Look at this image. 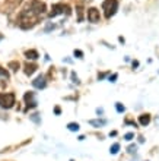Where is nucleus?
I'll return each mask as SVG.
<instances>
[{
  "instance_id": "nucleus-1",
  "label": "nucleus",
  "mask_w": 159,
  "mask_h": 161,
  "mask_svg": "<svg viewBox=\"0 0 159 161\" xmlns=\"http://www.w3.org/2000/svg\"><path fill=\"white\" fill-rule=\"evenodd\" d=\"M38 21H40V16L34 13L31 10V8H28L19 16V27L22 29H31V28H34L38 23Z\"/></svg>"
},
{
  "instance_id": "nucleus-2",
  "label": "nucleus",
  "mask_w": 159,
  "mask_h": 161,
  "mask_svg": "<svg viewBox=\"0 0 159 161\" xmlns=\"http://www.w3.org/2000/svg\"><path fill=\"white\" fill-rule=\"evenodd\" d=\"M102 9L105 10V18L109 19L111 16L115 15L118 9V0H105L102 3Z\"/></svg>"
},
{
  "instance_id": "nucleus-3",
  "label": "nucleus",
  "mask_w": 159,
  "mask_h": 161,
  "mask_svg": "<svg viewBox=\"0 0 159 161\" xmlns=\"http://www.w3.org/2000/svg\"><path fill=\"white\" fill-rule=\"evenodd\" d=\"M15 106V95L12 92L0 94V107L2 108H12Z\"/></svg>"
},
{
  "instance_id": "nucleus-4",
  "label": "nucleus",
  "mask_w": 159,
  "mask_h": 161,
  "mask_svg": "<svg viewBox=\"0 0 159 161\" xmlns=\"http://www.w3.org/2000/svg\"><path fill=\"white\" fill-rule=\"evenodd\" d=\"M31 10L34 12L35 15H38V16H41L42 13H46V10H47V6L44 2H41V0H32V3H31Z\"/></svg>"
},
{
  "instance_id": "nucleus-5",
  "label": "nucleus",
  "mask_w": 159,
  "mask_h": 161,
  "mask_svg": "<svg viewBox=\"0 0 159 161\" xmlns=\"http://www.w3.org/2000/svg\"><path fill=\"white\" fill-rule=\"evenodd\" d=\"M86 15H88V21H89V22H92V23L99 22L101 15H99V10L96 9V8H91V9H88Z\"/></svg>"
},
{
  "instance_id": "nucleus-6",
  "label": "nucleus",
  "mask_w": 159,
  "mask_h": 161,
  "mask_svg": "<svg viewBox=\"0 0 159 161\" xmlns=\"http://www.w3.org/2000/svg\"><path fill=\"white\" fill-rule=\"evenodd\" d=\"M64 9H66V5H63V3H55V5L51 6V10H50V13H48V16H50V18H55L57 15L63 13Z\"/></svg>"
},
{
  "instance_id": "nucleus-7",
  "label": "nucleus",
  "mask_w": 159,
  "mask_h": 161,
  "mask_svg": "<svg viewBox=\"0 0 159 161\" xmlns=\"http://www.w3.org/2000/svg\"><path fill=\"white\" fill-rule=\"evenodd\" d=\"M32 86H34V88H36V90H42V88H46V86H47L46 76H44V75L36 76L35 79L32 80Z\"/></svg>"
},
{
  "instance_id": "nucleus-8",
  "label": "nucleus",
  "mask_w": 159,
  "mask_h": 161,
  "mask_svg": "<svg viewBox=\"0 0 159 161\" xmlns=\"http://www.w3.org/2000/svg\"><path fill=\"white\" fill-rule=\"evenodd\" d=\"M25 101H26V108H35L36 107V100H35V94L34 92H26L25 94Z\"/></svg>"
},
{
  "instance_id": "nucleus-9",
  "label": "nucleus",
  "mask_w": 159,
  "mask_h": 161,
  "mask_svg": "<svg viewBox=\"0 0 159 161\" xmlns=\"http://www.w3.org/2000/svg\"><path fill=\"white\" fill-rule=\"evenodd\" d=\"M36 69H38V66H36L35 63H26V65H25V75L31 76Z\"/></svg>"
},
{
  "instance_id": "nucleus-10",
  "label": "nucleus",
  "mask_w": 159,
  "mask_h": 161,
  "mask_svg": "<svg viewBox=\"0 0 159 161\" xmlns=\"http://www.w3.org/2000/svg\"><path fill=\"white\" fill-rule=\"evenodd\" d=\"M25 57H26L28 60H36V59L40 57V54H38L36 50H26V51H25Z\"/></svg>"
},
{
  "instance_id": "nucleus-11",
  "label": "nucleus",
  "mask_w": 159,
  "mask_h": 161,
  "mask_svg": "<svg viewBox=\"0 0 159 161\" xmlns=\"http://www.w3.org/2000/svg\"><path fill=\"white\" fill-rule=\"evenodd\" d=\"M108 122L105 119H96V120H89V125L94 126V127H101V126H105Z\"/></svg>"
},
{
  "instance_id": "nucleus-12",
  "label": "nucleus",
  "mask_w": 159,
  "mask_h": 161,
  "mask_svg": "<svg viewBox=\"0 0 159 161\" xmlns=\"http://www.w3.org/2000/svg\"><path fill=\"white\" fill-rule=\"evenodd\" d=\"M139 123H140L142 126H147L150 123V116L149 114H142V116L139 117Z\"/></svg>"
},
{
  "instance_id": "nucleus-13",
  "label": "nucleus",
  "mask_w": 159,
  "mask_h": 161,
  "mask_svg": "<svg viewBox=\"0 0 159 161\" xmlns=\"http://www.w3.org/2000/svg\"><path fill=\"white\" fill-rule=\"evenodd\" d=\"M76 12H77V21L80 22V21H83V9L80 5L76 6Z\"/></svg>"
},
{
  "instance_id": "nucleus-14",
  "label": "nucleus",
  "mask_w": 159,
  "mask_h": 161,
  "mask_svg": "<svg viewBox=\"0 0 159 161\" xmlns=\"http://www.w3.org/2000/svg\"><path fill=\"white\" fill-rule=\"evenodd\" d=\"M19 62H16V60H13V62H10L9 63V69H12L13 72H18V69H19Z\"/></svg>"
},
{
  "instance_id": "nucleus-15",
  "label": "nucleus",
  "mask_w": 159,
  "mask_h": 161,
  "mask_svg": "<svg viewBox=\"0 0 159 161\" xmlns=\"http://www.w3.org/2000/svg\"><path fill=\"white\" fill-rule=\"evenodd\" d=\"M67 127H69V130H72V132H77V130H79V125H77V123H69Z\"/></svg>"
},
{
  "instance_id": "nucleus-16",
  "label": "nucleus",
  "mask_w": 159,
  "mask_h": 161,
  "mask_svg": "<svg viewBox=\"0 0 159 161\" xmlns=\"http://www.w3.org/2000/svg\"><path fill=\"white\" fill-rule=\"evenodd\" d=\"M118 149H120V143H114L113 147L109 148V152H111V154H117Z\"/></svg>"
},
{
  "instance_id": "nucleus-17",
  "label": "nucleus",
  "mask_w": 159,
  "mask_h": 161,
  "mask_svg": "<svg viewBox=\"0 0 159 161\" xmlns=\"http://www.w3.org/2000/svg\"><path fill=\"white\" fill-rule=\"evenodd\" d=\"M0 76L7 79V78H9V72L6 70V69H3V67H0Z\"/></svg>"
},
{
  "instance_id": "nucleus-18",
  "label": "nucleus",
  "mask_w": 159,
  "mask_h": 161,
  "mask_svg": "<svg viewBox=\"0 0 159 161\" xmlns=\"http://www.w3.org/2000/svg\"><path fill=\"white\" fill-rule=\"evenodd\" d=\"M115 108H117V112L118 113H123L124 110H126V107H124L121 103H115Z\"/></svg>"
},
{
  "instance_id": "nucleus-19",
  "label": "nucleus",
  "mask_w": 159,
  "mask_h": 161,
  "mask_svg": "<svg viewBox=\"0 0 159 161\" xmlns=\"http://www.w3.org/2000/svg\"><path fill=\"white\" fill-rule=\"evenodd\" d=\"M38 116H40V114H36L35 113V114H32V116H29V117H31V120H34L35 123H41V120H40V117Z\"/></svg>"
},
{
  "instance_id": "nucleus-20",
  "label": "nucleus",
  "mask_w": 159,
  "mask_h": 161,
  "mask_svg": "<svg viewBox=\"0 0 159 161\" xmlns=\"http://www.w3.org/2000/svg\"><path fill=\"white\" fill-rule=\"evenodd\" d=\"M75 57L82 59L83 57V51H82V50H75Z\"/></svg>"
},
{
  "instance_id": "nucleus-21",
  "label": "nucleus",
  "mask_w": 159,
  "mask_h": 161,
  "mask_svg": "<svg viewBox=\"0 0 159 161\" xmlns=\"http://www.w3.org/2000/svg\"><path fill=\"white\" fill-rule=\"evenodd\" d=\"M124 123H126V125H133L134 127L137 126V123H136L134 120H132V119H126V122H124Z\"/></svg>"
},
{
  "instance_id": "nucleus-22",
  "label": "nucleus",
  "mask_w": 159,
  "mask_h": 161,
  "mask_svg": "<svg viewBox=\"0 0 159 161\" xmlns=\"http://www.w3.org/2000/svg\"><path fill=\"white\" fill-rule=\"evenodd\" d=\"M133 138H134V133H126L124 135V139H126V141H132Z\"/></svg>"
},
{
  "instance_id": "nucleus-23",
  "label": "nucleus",
  "mask_w": 159,
  "mask_h": 161,
  "mask_svg": "<svg viewBox=\"0 0 159 161\" xmlns=\"http://www.w3.org/2000/svg\"><path fill=\"white\" fill-rule=\"evenodd\" d=\"M117 78H118L117 73H113V75L109 76V82H115V80H117Z\"/></svg>"
},
{
  "instance_id": "nucleus-24",
  "label": "nucleus",
  "mask_w": 159,
  "mask_h": 161,
  "mask_svg": "<svg viewBox=\"0 0 159 161\" xmlns=\"http://www.w3.org/2000/svg\"><path fill=\"white\" fill-rule=\"evenodd\" d=\"M72 80L75 82V84H79V79H77V76H76L75 72H72Z\"/></svg>"
},
{
  "instance_id": "nucleus-25",
  "label": "nucleus",
  "mask_w": 159,
  "mask_h": 161,
  "mask_svg": "<svg viewBox=\"0 0 159 161\" xmlns=\"http://www.w3.org/2000/svg\"><path fill=\"white\" fill-rule=\"evenodd\" d=\"M127 149H128V152H136V149H137V145H130V147H128Z\"/></svg>"
},
{
  "instance_id": "nucleus-26",
  "label": "nucleus",
  "mask_w": 159,
  "mask_h": 161,
  "mask_svg": "<svg viewBox=\"0 0 159 161\" xmlns=\"http://www.w3.org/2000/svg\"><path fill=\"white\" fill-rule=\"evenodd\" d=\"M54 28H55V25H47V27H46V32L51 31V29H54Z\"/></svg>"
},
{
  "instance_id": "nucleus-27",
  "label": "nucleus",
  "mask_w": 159,
  "mask_h": 161,
  "mask_svg": "<svg viewBox=\"0 0 159 161\" xmlns=\"http://www.w3.org/2000/svg\"><path fill=\"white\" fill-rule=\"evenodd\" d=\"M107 75H108V73H98V79H104Z\"/></svg>"
},
{
  "instance_id": "nucleus-28",
  "label": "nucleus",
  "mask_w": 159,
  "mask_h": 161,
  "mask_svg": "<svg viewBox=\"0 0 159 161\" xmlns=\"http://www.w3.org/2000/svg\"><path fill=\"white\" fill-rule=\"evenodd\" d=\"M54 113H55V114H57V116H59L60 113H61V110H60V107H55V108H54Z\"/></svg>"
},
{
  "instance_id": "nucleus-29",
  "label": "nucleus",
  "mask_w": 159,
  "mask_h": 161,
  "mask_svg": "<svg viewBox=\"0 0 159 161\" xmlns=\"http://www.w3.org/2000/svg\"><path fill=\"white\" fill-rule=\"evenodd\" d=\"M139 66V62H137V60H134V62H133V69H134V67H137Z\"/></svg>"
},
{
  "instance_id": "nucleus-30",
  "label": "nucleus",
  "mask_w": 159,
  "mask_h": 161,
  "mask_svg": "<svg viewBox=\"0 0 159 161\" xmlns=\"http://www.w3.org/2000/svg\"><path fill=\"white\" fill-rule=\"evenodd\" d=\"M96 113H98V114H102V113H104V110H102V108H96Z\"/></svg>"
},
{
  "instance_id": "nucleus-31",
  "label": "nucleus",
  "mask_w": 159,
  "mask_h": 161,
  "mask_svg": "<svg viewBox=\"0 0 159 161\" xmlns=\"http://www.w3.org/2000/svg\"><path fill=\"white\" fill-rule=\"evenodd\" d=\"M2 40H3V35H2V34H0V41H2Z\"/></svg>"
},
{
  "instance_id": "nucleus-32",
  "label": "nucleus",
  "mask_w": 159,
  "mask_h": 161,
  "mask_svg": "<svg viewBox=\"0 0 159 161\" xmlns=\"http://www.w3.org/2000/svg\"><path fill=\"white\" fill-rule=\"evenodd\" d=\"M70 161H73V160H70Z\"/></svg>"
}]
</instances>
